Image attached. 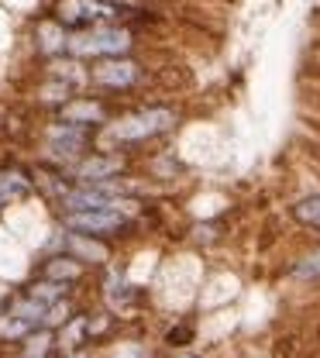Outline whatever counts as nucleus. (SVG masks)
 Instances as JSON below:
<instances>
[{
	"instance_id": "nucleus-1",
	"label": "nucleus",
	"mask_w": 320,
	"mask_h": 358,
	"mask_svg": "<svg viewBox=\"0 0 320 358\" xmlns=\"http://www.w3.org/2000/svg\"><path fill=\"white\" fill-rule=\"evenodd\" d=\"M183 128V107L169 100H138L124 103L107 128L96 131V148H114L141 159L145 148L162 145Z\"/></svg>"
},
{
	"instance_id": "nucleus-2",
	"label": "nucleus",
	"mask_w": 320,
	"mask_h": 358,
	"mask_svg": "<svg viewBox=\"0 0 320 358\" xmlns=\"http://www.w3.org/2000/svg\"><path fill=\"white\" fill-rule=\"evenodd\" d=\"M93 148H96V131H93V128L69 124V121H62V117H55V114H48L45 121L35 128L38 162H48V166L69 169L73 162H80Z\"/></svg>"
},
{
	"instance_id": "nucleus-3",
	"label": "nucleus",
	"mask_w": 320,
	"mask_h": 358,
	"mask_svg": "<svg viewBox=\"0 0 320 358\" xmlns=\"http://www.w3.org/2000/svg\"><path fill=\"white\" fill-rule=\"evenodd\" d=\"M155 83V69H148L135 55H114V59H96L90 62V90L121 103L128 96H138L141 90ZM124 107V103H121Z\"/></svg>"
},
{
	"instance_id": "nucleus-4",
	"label": "nucleus",
	"mask_w": 320,
	"mask_h": 358,
	"mask_svg": "<svg viewBox=\"0 0 320 358\" xmlns=\"http://www.w3.org/2000/svg\"><path fill=\"white\" fill-rule=\"evenodd\" d=\"M141 48V35L124 21H103L80 31H69V55L96 62V59H114V55H135Z\"/></svg>"
},
{
	"instance_id": "nucleus-5",
	"label": "nucleus",
	"mask_w": 320,
	"mask_h": 358,
	"mask_svg": "<svg viewBox=\"0 0 320 358\" xmlns=\"http://www.w3.org/2000/svg\"><path fill=\"white\" fill-rule=\"evenodd\" d=\"M55 221L62 224L66 231H76V234H90V238H103L110 245L131 238L145 214L141 217H131L124 210H114V207H93V210H66V214H55Z\"/></svg>"
},
{
	"instance_id": "nucleus-6",
	"label": "nucleus",
	"mask_w": 320,
	"mask_h": 358,
	"mask_svg": "<svg viewBox=\"0 0 320 358\" xmlns=\"http://www.w3.org/2000/svg\"><path fill=\"white\" fill-rule=\"evenodd\" d=\"M138 166L135 155L128 152H114V148H93L80 162H73L66 173L73 182H103V179H121L131 176Z\"/></svg>"
},
{
	"instance_id": "nucleus-7",
	"label": "nucleus",
	"mask_w": 320,
	"mask_h": 358,
	"mask_svg": "<svg viewBox=\"0 0 320 358\" xmlns=\"http://www.w3.org/2000/svg\"><path fill=\"white\" fill-rule=\"evenodd\" d=\"M117 110H121V103H114V100H107V96H100V93H93V90H83V93H76L69 103H62V107L55 110V117H62V121H69V124H83V128L100 131V128H107V124L114 121Z\"/></svg>"
},
{
	"instance_id": "nucleus-8",
	"label": "nucleus",
	"mask_w": 320,
	"mask_h": 358,
	"mask_svg": "<svg viewBox=\"0 0 320 358\" xmlns=\"http://www.w3.org/2000/svg\"><path fill=\"white\" fill-rule=\"evenodd\" d=\"M38 189H35V169L28 166V162H21V159H7V162H0V217L10 210V207H17V203H24L28 196H35Z\"/></svg>"
},
{
	"instance_id": "nucleus-9",
	"label": "nucleus",
	"mask_w": 320,
	"mask_h": 358,
	"mask_svg": "<svg viewBox=\"0 0 320 358\" xmlns=\"http://www.w3.org/2000/svg\"><path fill=\"white\" fill-rule=\"evenodd\" d=\"M28 42H31V52H35L38 62L59 59V55L69 52V28H66L55 14L42 10V14L31 21V35H28Z\"/></svg>"
},
{
	"instance_id": "nucleus-10",
	"label": "nucleus",
	"mask_w": 320,
	"mask_h": 358,
	"mask_svg": "<svg viewBox=\"0 0 320 358\" xmlns=\"http://www.w3.org/2000/svg\"><path fill=\"white\" fill-rule=\"evenodd\" d=\"M66 252L76 255L87 268H107L114 262V245L103 238H90V234H76L66 231Z\"/></svg>"
},
{
	"instance_id": "nucleus-11",
	"label": "nucleus",
	"mask_w": 320,
	"mask_h": 358,
	"mask_svg": "<svg viewBox=\"0 0 320 358\" xmlns=\"http://www.w3.org/2000/svg\"><path fill=\"white\" fill-rule=\"evenodd\" d=\"M35 275H45V279H55V282L80 286V282L90 275V268L83 266L76 255H69V252H52V255H42V259H38Z\"/></svg>"
},
{
	"instance_id": "nucleus-12",
	"label": "nucleus",
	"mask_w": 320,
	"mask_h": 358,
	"mask_svg": "<svg viewBox=\"0 0 320 358\" xmlns=\"http://www.w3.org/2000/svg\"><path fill=\"white\" fill-rule=\"evenodd\" d=\"M286 217L303 227V231H317L320 234V189H310V193H300L286 203Z\"/></svg>"
},
{
	"instance_id": "nucleus-13",
	"label": "nucleus",
	"mask_w": 320,
	"mask_h": 358,
	"mask_svg": "<svg viewBox=\"0 0 320 358\" xmlns=\"http://www.w3.org/2000/svg\"><path fill=\"white\" fill-rule=\"evenodd\" d=\"M10 358H59V341H55V331L38 327L31 331L24 341L14 345V355Z\"/></svg>"
},
{
	"instance_id": "nucleus-14",
	"label": "nucleus",
	"mask_w": 320,
	"mask_h": 358,
	"mask_svg": "<svg viewBox=\"0 0 320 358\" xmlns=\"http://www.w3.org/2000/svg\"><path fill=\"white\" fill-rule=\"evenodd\" d=\"M55 341H59V355H69V352H80V348H90V331H87V310H80L73 320H66L59 331H55Z\"/></svg>"
},
{
	"instance_id": "nucleus-15",
	"label": "nucleus",
	"mask_w": 320,
	"mask_h": 358,
	"mask_svg": "<svg viewBox=\"0 0 320 358\" xmlns=\"http://www.w3.org/2000/svg\"><path fill=\"white\" fill-rule=\"evenodd\" d=\"M28 296H35V300H42V303H59V300H66V296H73V289L76 286H69V282H55V279H45V275H31V282H24L21 286Z\"/></svg>"
},
{
	"instance_id": "nucleus-16",
	"label": "nucleus",
	"mask_w": 320,
	"mask_h": 358,
	"mask_svg": "<svg viewBox=\"0 0 320 358\" xmlns=\"http://www.w3.org/2000/svg\"><path fill=\"white\" fill-rule=\"evenodd\" d=\"M193 341H196V320H189V317H180V320L169 324L166 334H162V348H169V352L189 348Z\"/></svg>"
},
{
	"instance_id": "nucleus-17",
	"label": "nucleus",
	"mask_w": 320,
	"mask_h": 358,
	"mask_svg": "<svg viewBox=\"0 0 320 358\" xmlns=\"http://www.w3.org/2000/svg\"><path fill=\"white\" fill-rule=\"evenodd\" d=\"M289 275L296 282H320V245L310 248V252H303V255H296L289 262Z\"/></svg>"
},
{
	"instance_id": "nucleus-18",
	"label": "nucleus",
	"mask_w": 320,
	"mask_h": 358,
	"mask_svg": "<svg viewBox=\"0 0 320 358\" xmlns=\"http://www.w3.org/2000/svg\"><path fill=\"white\" fill-rule=\"evenodd\" d=\"M80 313V307H76V296H66V300H59V303H52L45 313V327L48 331H59L66 320H73Z\"/></svg>"
},
{
	"instance_id": "nucleus-19",
	"label": "nucleus",
	"mask_w": 320,
	"mask_h": 358,
	"mask_svg": "<svg viewBox=\"0 0 320 358\" xmlns=\"http://www.w3.org/2000/svg\"><path fill=\"white\" fill-rule=\"evenodd\" d=\"M107 3H114V7L128 10V7H138V3H152V0H107Z\"/></svg>"
},
{
	"instance_id": "nucleus-20",
	"label": "nucleus",
	"mask_w": 320,
	"mask_h": 358,
	"mask_svg": "<svg viewBox=\"0 0 320 358\" xmlns=\"http://www.w3.org/2000/svg\"><path fill=\"white\" fill-rule=\"evenodd\" d=\"M169 358H200L193 348H180V352H169Z\"/></svg>"
},
{
	"instance_id": "nucleus-21",
	"label": "nucleus",
	"mask_w": 320,
	"mask_h": 358,
	"mask_svg": "<svg viewBox=\"0 0 320 358\" xmlns=\"http://www.w3.org/2000/svg\"><path fill=\"white\" fill-rule=\"evenodd\" d=\"M59 358H93L90 348H80V352H69V355H59Z\"/></svg>"
},
{
	"instance_id": "nucleus-22",
	"label": "nucleus",
	"mask_w": 320,
	"mask_h": 358,
	"mask_svg": "<svg viewBox=\"0 0 320 358\" xmlns=\"http://www.w3.org/2000/svg\"><path fill=\"white\" fill-rule=\"evenodd\" d=\"M252 358H272V355H252Z\"/></svg>"
},
{
	"instance_id": "nucleus-23",
	"label": "nucleus",
	"mask_w": 320,
	"mask_h": 358,
	"mask_svg": "<svg viewBox=\"0 0 320 358\" xmlns=\"http://www.w3.org/2000/svg\"><path fill=\"white\" fill-rule=\"evenodd\" d=\"M3 348H7V345H3V341H0V352H3Z\"/></svg>"
},
{
	"instance_id": "nucleus-24",
	"label": "nucleus",
	"mask_w": 320,
	"mask_h": 358,
	"mask_svg": "<svg viewBox=\"0 0 320 358\" xmlns=\"http://www.w3.org/2000/svg\"><path fill=\"white\" fill-rule=\"evenodd\" d=\"M0 317H3V303H0Z\"/></svg>"
}]
</instances>
